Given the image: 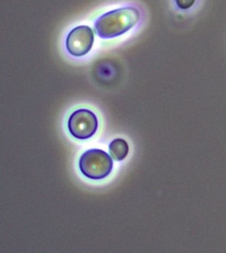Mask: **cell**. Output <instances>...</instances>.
Instances as JSON below:
<instances>
[{
    "instance_id": "cell-1",
    "label": "cell",
    "mask_w": 226,
    "mask_h": 253,
    "mask_svg": "<svg viewBox=\"0 0 226 253\" xmlns=\"http://www.w3.org/2000/svg\"><path fill=\"white\" fill-rule=\"evenodd\" d=\"M140 12L134 7L119 8L105 13L95 22L97 35L103 39H112L126 34L137 25Z\"/></svg>"
},
{
    "instance_id": "cell-2",
    "label": "cell",
    "mask_w": 226,
    "mask_h": 253,
    "mask_svg": "<svg viewBox=\"0 0 226 253\" xmlns=\"http://www.w3.org/2000/svg\"><path fill=\"white\" fill-rule=\"evenodd\" d=\"M79 170L93 180L104 179L113 170V157L102 149H89L79 158Z\"/></svg>"
},
{
    "instance_id": "cell-3",
    "label": "cell",
    "mask_w": 226,
    "mask_h": 253,
    "mask_svg": "<svg viewBox=\"0 0 226 253\" xmlns=\"http://www.w3.org/2000/svg\"><path fill=\"white\" fill-rule=\"evenodd\" d=\"M68 126L73 137L77 139H88L96 133L98 121L92 111L77 110L70 116Z\"/></svg>"
},
{
    "instance_id": "cell-4",
    "label": "cell",
    "mask_w": 226,
    "mask_h": 253,
    "mask_svg": "<svg viewBox=\"0 0 226 253\" xmlns=\"http://www.w3.org/2000/svg\"><path fill=\"white\" fill-rule=\"evenodd\" d=\"M94 43V32L87 26L74 28L67 38V49L74 57H83L91 51Z\"/></svg>"
},
{
    "instance_id": "cell-5",
    "label": "cell",
    "mask_w": 226,
    "mask_h": 253,
    "mask_svg": "<svg viewBox=\"0 0 226 253\" xmlns=\"http://www.w3.org/2000/svg\"><path fill=\"white\" fill-rule=\"evenodd\" d=\"M129 147L125 139L116 138L110 144V154L115 161H122L128 155Z\"/></svg>"
},
{
    "instance_id": "cell-6",
    "label": "cell",
    "mask_w": 226,
    "mask_h": 253,
    "mask_svg": "<svg viewBox=\"0 0 226 253\" xmlns=\"http://www.w3.org/2000/svg\"><path fill=\"white\" fill-rule=\"evenodd\" d=\"M176 2L179 8L186 10V9H189L193 6V4H194L195 0H176Z\"/></svg>"
}]
</instances>
